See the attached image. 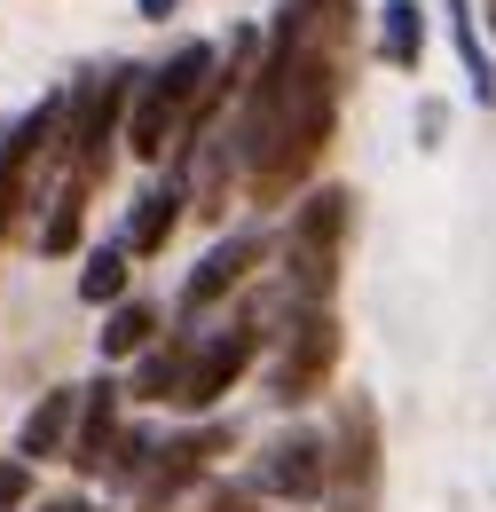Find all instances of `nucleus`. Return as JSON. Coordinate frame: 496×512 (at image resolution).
Returning <instances> with one entry per match:
<instances>
[{
	"label": "nucleus",
	"instance_id": "nucleus-1",
	"mask_svg": "<svg viewBox=\"0 0 496 512\" xmlns=\"http://www.w3.org/2000/svg\"><path fill=\"white\" fill-rule=\"evenodd\" d=\"M339 237H347V190H315L292 213V300H323L331 268H339Z\"/></svg>",
	"mask_w": 496,
	"mask_h": 512
},
{
	"label": "nucleus",
	"instance_id": "nucleus-2",
	"mask_svg": "<svg viewBox=\"0 0 496 512\" xmlns=\"http://www.w3.org/2000/svg\"><path fill=\"white\" fill-rule=\"evenodd\" d=\"M119 103H126V71H95L71 95V134H63V150H71V197H87V182L111 166V119H119Z\"/></svg>",
	"mask_w": 496,
	"mask_h": 512
},
{
	"label": "nucleus",
	"instance_id": "nucleus-3",
	"mask_svg": "<svg viewBox=\"0 0 496 512\" xmlns=\"http://www.w3.org/2000/svg\"><path fill=\"white\" fill-rule=\"evenodd\" d=\"M252 489L292 497V505L323 497L331 489V442L323 434H276V442L260 449V465H252Z\"/></svg>",
	"mask_w": 496,
	"mask_h": 512
},
{
	"label": "nucleus",
	"instance_id": "nucleus-4",
	"mask_svg": "<svg viewBox=\"0 0 496 512\" xmlns=\"http://www.w3.org/2000/svg\"><path fill=\"white\" fill-rule=\"evenodd\" d=\"M331 355H339V323L323 316V308H308V316L292 323V339H284L276 394H284V402H308L315 386H323V371H331Z\"/></svg>",
	"mask_w": 496,
	"mask_h": 512
},
{
	"label": "nucleus",
	"instance_id": "nucleus-5",
	"mask_svg": "<svg viewBox=\"0 0 496 512\" xmlns=\"http://www.w3.org/2000/svg\"><path fill=\"white\" fill-rule=\"evenodd\" d=\"M339 512H371V489H378V418L371 402H347L339 418Z\"/></svg>",
	"mask_w": 496,
	"mask_h": 512
},
{
	"label": "nucleus",
	"instance_id": "nucleus-6",
	"mask_svg": "<svg viewBox=\"0 0 496 512\" xmlns=\"http://www.w3.org/2000/svg\"><path fill=\"white\" fill-rule=\"evenodd\" d=\"M56 119H63V103H40V111H24L16 127H0V237H8V213L24 205V174H32V158L56 142Z\"/></svg>",
	"mask_w": 496,
	"mask_h": 512
},
{
	"label": "nucleus",
	"instance_id": "nucleus-7",
	"mask_svg": "<svg viewBox=\"0 0 496 512\" xmlns=\"http://www.w3.org/2000/svg\"><path fill=\"white\" fill-rule=\"evenodd\" d=\"M252 347H260V331H221V339H205V347H197V363H189V379H182V402H189V410H213V402L237 386V371L252 363Z\"/></svg>",
	"mask_w": 496,
	"mask_h": 512
},
{
	"label": "nucleus",
	"instance_id": "nucleus-8",
	"mask_svg": "<svg viewBox=\"0 0 496 512\" xmlns=\"http://www.w3.org/2000/svg\"><path fill=\"white\" fill-rule=\"evenodd\" d=\"M252 253H260V237H221L213 253L197 260V276H189V284H182V308H189V316H205V308H213V300H221L229 284H245Z\"/></svg>",
	"mask_w": 496,
	"mask_h": 512
},
{
	"label": "nucleus",
	"instance_id": "nucleus-9",
	"mask_svg": "<svg viewBox=\"0 0 496 512\" xmlns=\"http://www.w3.org/2000/svg\"><path fill=\"white\" fill-rule=\"evenodd\" d=\"M111 434H119V386H87L79 394V434H71V465L79 473H103L111 465Z\"/></svg>",
	"mask_w": 496,
	"mask_h": 512
},
{
	"label": "nucleus",
	"instance_id": "nucleus-10",
	"mask_svg": "<svg viewBox=\"0 0 496 512\" xmlns=\"http://www.w3.org/2000/svg\"><path fill=\"white\" fill-rule=\"evenodd\" d=\"M378 56L394 71H418V56H426V8L418 0H386L378 8Z\"/></svg>",
	"mask_w": 496,
	"mask_h": 512
},
{
	"label": "nucleus",
	"instance_id": "nucleus-11",
	"mask_svg": "<svg viewBox=\"0 0 496 512\" xmlns=\"http://www.w3.org/2000/svg\"><path fill=\"white\" fill-rule=\"evenodd\" d=\"M79 394H87V386H63V394H40V410L24 418L16 449H24V457H56V449L71 442V410H79Z\"/></svg>",
	"mask_w": 496,
	"mask_h": 512
},
{
	"label": "nucleus",
	"instance_id": "nucleus-12",
	"mask_svg": "<svg viewBox=\"0 0 496 512\" xmlns=\"http://www.w3.org/2000/svg\"><path fill=\"white\" fill-rule=\"evenodd\" d=\"M221 449H229V434H213V426H205V434H189V442H174L166 457H158V473H150V497H174L182 481L205 473V457H221Z\"/></svg>",
	"mask_w": 496,
	"mask_h": 512
},
{
	"label": "nucleus",
	"instance_id": "nucleus-13",
	"mask_svg": "<svg viewBox=\"0 0 496 512\" xmlns=\"http://www.w3.org/2000/svg\"><path fill=\"white\" fill-rule=\"evenodd\" d=\"M205 79H213V48H205V40H189L182 56H174V64H166L158 79H150V95H166L174 111H189V103L205 95Z\"/></svg>",
	"mask_w": 496,
	"mask_h": 512
},
{
	"label": "nucleus",
	"instance_id": "nucleus-14",
	"mask_svg": "<svg viewBox=\"0 0 496 512\" xmlns=\"http://www.w3.org/2000/svg\"><path fill=\"white\" fill-rule=\"evenodd\" d=\"M174 221H182V197L174 190H150L134 205V229H126V253H158L166 237H174Z\"/></svg>",
	"mask_w": 496,
	"mask_h": 512
},
{
	"label": "nucleus",
	"instance_id": "nucleus-15",
	"mask_svg": "<svg viewBox=\"0 0 496 512\" xmlns=\"http://www.w3.org/2000/svg\"><path fill=\"white\" fill-rule=\"evenodd\" d=\"M449 32H457V48H465V71H473V95L489 103V95H496V71H489V56H481V32H473V8H465V0H449Z\"/></svg>",
	"mask_w": 496,
	"mask_h": 512
},
{
	"label": "nucleus",
	"instance_id": "nucleus-16",
	"mask_svg": "<svg viewBox=\"0 0 496 512\" xmlns=\"http://www.w3.org/2000/svg\"><path fill=\"white\" fill-rule=\"evenodd\" d=\"M119 292H126V253H111V245H103V253H87L79 300H95V308H103V300H119Z\"/></svg>",
	"mask_w": 496,
	"mask_h": 512
},
{
	"label": "nucleus",
	"instance_id": "nucleus-17",
	"mask_svg": "<svg viewBox=\"0 0 496 512\" xmlns=\"http://www.w3.org/2000/svg\"><path fill=\"white\" fill-rule=\"evenodd\" d=\"M142 339H150V308H142V300L111 308V323H103V355H134Z\"/></svg>",
	"mask_w": 496,
	"mask_h": 512
},
{
	"label": "nucleus",
	"instance_id": "nucleus-18",
	"mask_svg": "<svg viewBox=\"0 0 496 512\" xmlns=\"http://www.w3.org/2000/svg\"><path fill=\"white\" fill-rule=\"evenodd\" d=\"M182 347H158L150 363H142V379H134V394H150V402H166V394H182Z\"/></svg>",
	"mask_w": 496,
	"mask_h": 512
},
{
	"label": "nucleus",
	"instance_id": "nucleus-19",
	"mask_svg": "<svg viewBox=\"0 0 496 512\" xmlns=\"http://www.w3.org/2000/svg\"><path fill=\"white\" fill-rule=\"evenodd\" d=\"M40 245H48V253H71V245H79V197H63V205H56V221L40 229Z\"/></svg>",
	"mask_w": 496,
	"mask_h": 512
},
{
	"label": "nucleus",
	"instance_id": "nucleus-20",
	"mask_svg": "<svg viewBox=\"0 0 496 512\" xmlns=\"http://www.w3.org/2000/svg\"><path fill=\"white\" fill-rule=\"evenodd\" d=\"M32 497V465H0V512H24Z\"/></svg>",
	"mask_w": 496,
	"mask_h": 512
},
{
	"label": "nucleus",
	"instance_id": "nucleus-21",
	"mask_svg": "<svg viewBox=\"0 0 496 512\" xmlns=\"http://www.w3.org/2000/svg\"><path fill=\"white\" fill-rule=\"evenodd\" d=\"M213 512H252V497H229V489H221V497H213Z\"/></svg>",
	"mask_w": 496,
	"mask_h": 512
},
{
	"label": "nucleus",
	"instance_id": "nucleus-22",
	"mask_svg": "<svg viewBox=\"0 0 496 512\" xmlns=\"http://www.w3.org/2000/svg\"><path fill=\"white\" fill-rule=\"evenodd\" d=\"M174 8H182V0H142V16H174Z\"/></svg>",
	"mask_w": 496,
	"mask_h": 512
},
{
	"label": "nucleus",
	"instance_id": "nucleus-23",
	"mask_svg": "<svg viewBox=\"0 0 496 512\" xmlns=\"http://www.w3.org/2000/svg\"><path fill=\"white\" fill-rule=\"evenodd\" d=\"M48 512H79V505H48Z\"/></svg>",
	"mask_w": 496,
	"mask_h": 512
}]
</instances>
